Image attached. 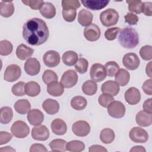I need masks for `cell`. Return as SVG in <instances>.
I'll return each mask as SVG.
<instances>
[{
	"label": "cell",
	"instance_id": "f6af8a7d",
	"mask_svg": "<svg viewBox=\"0 0 152 152\" xmlns=\"http://www.w3.org/2000/svg\"><path fill=\"white\" fill-rule=\"evenodd\" d=\"M140 55L141 58L145 61H150L152 59V46L145 45L140 50Z\"/></svg>",
	"mask_w": 152,
	"mask_h": 152
},
{
	"label": "cell",
	"instance_id": "6f0895ef",
	"mask_svg": "<svg viewBox=\"0 0 152 152\" xmlns=\"http://www.w3.org/2000/svg\"><path fill=\"white\" fill-rule=\"evenodd\" d=\"M88 151L90 152H107V150L102 145H93L89 147Z\"/></svg>",
	"mask_w": 152,
	"mask_h": 152
},
{
	"label": "cell",
	"instance_id": "3957f363",
	"mask_svg": "<svg viewBox=\"0 0 152 152\" xmlns=\"http://www.w3.org/2000/svg\"><path fill=\"white\" fill-rule=\"evenodd\" d=\"M119 19L118 12L113 8H109L102 11L100 14V20L103 26L110 27L115 25Z\"/></svg>",
	"mask_w": 152,
	"mask_h": 152
},
{
	"label": "cell",
	"instance_id": "9f6ffc18",
	"mask_svg": "<svg viewBox=\"0 0 152 152\" xmlns=\"http://www.w3.org/2000/svg\"><path fill=\"white\" fill-rule=\"evenodd\" d=\"M151 103H152V99L150 98L147 99L143 103V109L145 112L152 113V110H151Z\"/></svg>",
	"mask_w": 152,
	"mask_h": 152
},
{
	"label": "cell",
	"instance_id": "f35d334b",
	"mask_svg": "<svg viewBox=\"0 0 152 152\" xmlns=\"http://www.w3.org/2000/svg\"><path fill=\"white\" fill-rule=\"evenodd\" d=\"M58 77L57 74L52 70L46 69L44 71L42 75V80L46 84H49L51 83L57 81Z\"/></svg>",
	"mask_w": 152,
	"mask_h": 152
},
{
	"label": "cell",
	"instance_id": "2e32d148",
	"mask_svg": "<svg viewBox=\"0 0 152 152\" xmlns=\"http://www.w3.org/2000/svg\"><path fill=\"white\" fill-rule=\"evenodd\" d=\"M125 99L129 104H137L141 100V93L139 90L135 87L129 88L125 93Z\"/></svg>",
	"mask_w": 152,
	"mask_h": 152
},
{
	"label": "cell",
	"instance_id": "d590c367",
	"mask_svg": "<svg viewBox=\"0 0 152 152\" xmlns=\"http://www.w3.org/2000/svg\"><path fill=\"white\" fill-rule=\"evenodd\" d=\"M66 141L62 139H55L51 141L49 144L53 151H65L66 150Z\"/></svg>",
	"mask_w": 152,
	"mask_h": 152
},
{
	"label": "cell",
	"instance_id": "52a82bcc",
	"mask_svg": "<svg viewBox=\"0 0 152 152\" xmlns=\"http://www.w3.org/2000/svg\"><path fill=\"white\" fill-rule=\"evenodd\" d=\"M109 115L114 118H121L125 115V106L120 101H113L107 106Z\"/></svg>",
	"mask_w": 152,
	"mask_h": 152
},
{
	"label": "cell",
	"instance_id": "db71d44e",
	"mask_svg": "<svg viewBox=\"0 0 152 152\" xmlns=\"http://www.w3.org/2000/svg\"><path fill=\"white\" fill-rule=\"evenodd\" d=\"M151 85H152V80L151 79H149V80L145 81L142 84V88L144 92L147 95L151 96L152 94Z\"/></svg>",
	"mask_w": 152,
	"mask_h": 152
},
{
	"label": "cell",
	"instance_id": "603a6c76",
	"mask_svg": "<svg viewBox=\"0 0 152 152\" xmlns=\"http://www.w3.org/2000/svg\"><path fill=\"white\" fill-rule=\"evenodd\" d=\"M34 49L27 46L24 44H20L16 49L17 57L20 60H26L32 56Z\"/></svg>",
	"mask_w": 152,
	"mask_h": 152
},
{
	"label": "cell",
	"instance_id": "94428289",
	"mask_svg": "<svg viewBox=\"0 0 152 152\" xmlns=\"http://www.w3.org/2000/svg\"><path fill=\"white\" fill-rule=\"evenodd\" d=\"M1 152H5V151H15V150L12 148L10 146H6L4 147H1L0 148Z\"/></svg>",
	"mask_w": 152,
	"mask_h": 152
},
{
	"label": "cell",
	"instance_id": "74e56055",
	"mask_svg": "<svg viewBox=\"0 0 152 152\" xmlns=\"http://www.w3.org/2000/svg\"><path fill=\"white\" fill-rule=\"evenodd\" d=\"M126 2L128 4V10L131 13L140 14L142 12V2L140 0H126Z\"/></svg>",
	"mask_w": 152,
	"mask_h": 152
},
{
	"label": "cell",
	"instance_id": "8992f818",
	"mask_svg": "<svg viewBox=\"0 0 152 152\" xmlns=\"http://www.w3.org/2000/svg\"><path fill=\"white\" fill-rule=\"evenodd\" d=\"M129 137L132 141L136 143H144L148 139L147 132L145 129L137 126L134 127L130 130Z\"/></svg>",
	"mask_w": 152,
	"mask_h": 152
},
{
	"label": "cell",
	"instance_id": "91938a15",
	"mask_svg": "<svg viewBox=\"0 0 152 152\" xmlns=\"http://www.w3.org/2000/svg\"><path fill=\"white\" fill-rule=\"evenodd\" d=\"M145 71H146V74L147 75L151 78V62H149L148 64L146 66V68H145Z\"/></svg>",
	"mask_w": 152,
	"mask_h": 152
},
{
	"label": "cell",
	"instance_id": "f546056e",
	"mask_svg": "<svg viewBox=\"0 0 152 152\" xmlns=\"http://www.w3.org/2000/svg\"><path fill=\"white\" fill-rule=\"evenodd\" d=\"M40 85L35 81H29L26 84V94L30 97H36L40 92Z\"/></svg>",
	"mask_w": 152,
	"mask_h": 152
},
{
	"label": "cell",
	"instance_id": "4dcf8cb0",
	"mask_svg": "<svg viewBox=\"0 0 152 152\" xmlns=\"http://www.w3.org/2000/svg\"><path fill=\"white\" fill-rule=\"evenodd\" d=\"M62 59L63 63L66 66H72L78 61V55L73 50H68L64 53Z\"/></svg>",
	"mask_w": 152,
	"mask_h": 152
},
{
	"label": "cell",
	"instance_id": "4fadbf2b",
	"mask_svg": "<svg viewBox=\"0 0 152 152\" xmlns=\"http://www.w3.org/2000/svg\"><path fill=\"white\" fill-rule=\"evenodd\" d=\"M101 31L99 26L95 24H91L86 26L84 30V36L90 42L97 40L100 36Z\"/></svg>",
	"mask_w": 152,
	"mask_h": 152
},
{
	"label": "cell",
	"instance_id": "ac0fdd59",
	"mask_svg": "<svg viewBox=\"0 0 152 152\" xmlns=\"http://www.w3.org/2000/svg\"><path fill=\"white\" fill-rule=\"evenodd\" d=\"M119 84L113 80L104 82L101 87V90L103 93L109 94L112 96H116L119 91Z\"/></svg>",
	"mask_w": 152,
	"mask_h": 152
},
{
	"label": "cell",
	"instance_id": "d4e9b609",
	"mask_svg": "<svg viewBox=\"0 0 152 152\" xmlns=\"http://www.w3.org/2000/svg\"><path fill=\"white\" fill-rule=\"evenodd\" d=\"M40 14L46 18L50 19L53 18L56 14V9L55 6L50 2H44L39 10Z\"/></svg>",
	"mask_w": 152,
	"mask_h": 152
},
{
	"label": "cell",
	"instance_id": "816d5d0a",
	"mask_svg": "<svg viewBox=\"0 0 152 152\" xmlns=\"http://www.w3.org/2000/svg\"><path fill=\"white\" fill-rule=\"evenodd\" d=\"M12 138L11 134L6 131L0 132V145H4L8 142Z\"/></svg>",
	"mask_w": 152,
	"mask_h": 152
},
{
	"label": "cell",
	"instance_id": "4316f807",
	"mask_svg": "<svg viewBox=\"0 0 152 152\" xmlns=\"http://www.w3.org/2000/svg\"><path fill=\"white\" fill-rule=\"evenodd\" d=\"M64 91V86L58 81L51 83L47 86V92L53 97L61 96Z\"/></svg>",
	"mask_w": 152,
	"mask_h": 152
},
{
	"label": "cell",
	"instance_id": "83f0119b",
	"mask_svg": "<svg viewBox=\"0 0 152 152\" xmlns=\"http://www.w3.org/2000/svg\"><path fill=\"white\" fill-rule=\"evenodd\" d=\"M15 110L21 115H25L31 109L30 103L27 99H20L17 100L14 105Z\"/></svg>",
	"mask_w": 152,
	"mask_h": 152
},
{
	"label": "cell",
	"instance_id": "bcb514c9",
	"mask_svg": "<svg viewBox=\"0 0 152 152\" xmlns=\"http://www.w3.org/2000/svg\"><path fill=\"white\" fill-rule=\"evenodd\" d=\"M114 101V98L112 96L103 93L98 98V102L100 106L104 107H107V106Z\"/></svg>",
	"mask_w": 152,
	"mask_h": 152
},
{
	"label": "cell",
	"instance_id": "277c9868",
	"mask_svg": "<svg viewBox=\"0 0 152 152\" xmlns=\"http://www.w3.org/2000/svg\"><path fill=\"white\" fill-rule=\"evenodd\" d=\"M11 131L15 137L24 138L28 135L30 128L26 122L19 120L13 123L11 127Z\"/></svg>",
	"mask_w": 152,
	"mask_h": 152
},
{
	"label": "cell",
	"instance_id": "f907efd6",
	"mask_svg": "<svg viewBox=\"0 0 152 152\" xmlns=\"http://www.w3.org/2000/svg\"><path fill=\"white\" fill-rule=\"evenodd\" d=\"M125 21L129 25H136L138 21V17L136 14L128 12L124 17Z\"/></svg>",
	"mask_w": 152,
	"mask_h": 152
},
{
	"label": "cell",
	"instance_id": "e0dca14e",
	"mask_svg": "<svg viewBox=\"0 0 152 152\" xmlns=\"http://www.w3.org/2000/svg\"><path fill=\"white\" fill-rule=\"evenodd\" d=\"M28 122L34 126L40 125L44 120L43 113L39 109H34L30 110L27 116Z\"/></svg>",
	"mask_w": 152,
	"mask_h": 152
},
{
	"label": "cell",
	"instance_id": "8fae6325",
	"mask_svg": "<svg viewBox=\"0 0 152 152\" xmlns=\"http://www.w3.org/2000/svg\"><path fill=\"white\" fill-rule=\"evenodd\" d=\"M44 64L50 68L55 67L59 65L61 57L58 52L55 50H48L44 54L43 56Z\"/></svg>",
	"mask_w": 152,
	"mask_h": 152
},
{
	"label": "cell",
	"instance_id": "8d00e7d4",
	"mask_svg": "<svg viewBox=\"0 0 152 152\" xmlns=\"http://www.w3.org/2000/svg\"><path fill=\"white\" fill-rule=\"evenodd\" d=\"M84 148L85 145L84 142L79 140H72L66 145V150L72 152L82 151Z\"/></svg>",
	"mask_w": 152,
	"mask_h": 152
},
{
	"label": "cell",
	"instance_id": "9c48e42d",
	"mask_svg": "<svg viewBox=\"0 0 152 152\" xmlns=\"http://www.w3.org/2000/svg\"><path fill=\"white\" fill-rule=\"evenodd\" d=\"M21 69L20 67L15 64L8 65L4 74V78L8 82H14L17 81L21 76Z\"/></svg>",
	"mask_w": 152,
	"mask_h": 152
},
{
	"label": "cell",
	"instance_id": "d6a6232c",
	"mask_svg": "<svg viewBox=\"0 0 152 152\" xmlns=\"http://www.w3.org/2000/svg\"><path fill=\"white\" fill-rule=\"evenodd\" d=\"M71 106L76 110H83L87 104V102L86 98L83 96H77L74 97L70 102Z\"/></svg>",
	"mask_w": 152,
	"mask_h": 152
},
{
	"label": "cell",
	"instance_id": "30bf717a",
	"mask_svg": "<svg viewBox=\"0 0 152 152\" xmlns=\"http://www.w3.org/2000/svg\"><path fill=\"white\" fill-rule=\"evenodd\" d=\"M140 61L135 53H128L125 54L122 58V64L124 66L129 70H135L140 65Z\"/></svg>",
	"mask_w": 152,
	"mask_h": 152
},
{
	"label": "cell",
	"instance_id": "7c38bea8",
	"mask_svg": "<svg viewBox=\"0 0 152 152\" xmlns=\"http://www.w3.org/2000/svg\"><path fill=\"white\" fill-rule=\"evenodd\" d=\"M72 131L78 137H86L90 133V126L85 121H78L73 124Z\"/></svg>",
	"mask_w": 152,
	"mask_h": 152
},
{
	"label": "cell",
	"instance_id": "44dd1931",
	"mask_svg": "<svg viewBox=\"0 0 152 152\" xmlns=\"http://www.w3.org/2000/svg\"><path fill=\"white\" fill-rule=\"evenodd\" d=\"M135 121L137 124L141 126H150L152 124V113H147L144 110H141L137 113Z\"/></svg>",
	"mask_w": 152,
	"mask_h": 152
},
{
	"label": "cell",
	"instance_id": "b9f144b4",
	"mask_svg": "<svg viewBox=\"0 0 152 152\" xmlns=\"http://www.w3.org/2000/svg\"><path fill=\"white\" fill-rule=\"evenodd\" d=\"M88 62L87 60L84 58H80L75 64V69L80 74L85 73L88 69Z\"/></svg>",
	"mask_w": 152,
	"mask_h": 152
},
{
	"label": "cell",
	"instance_id": "680465c9",
	"mask_svg": "<svg viewBox=\"0 0 152 152\" xmlns=\"http://www.w3.org/2000/svg\"><path fill=\"white\" fill-rule=\"evenodd\" d=\"M132 151H140V152H145L146 150L144 148V147L141 146V145H137V146H134L133 147L131 150L130 152Z\"/></svg>",
	"mask_w": 152,
	"mask_h": 152
},
{
	"label": "cell",
	"instance_id": "1f68e13d",
	"mask_svg": "<svg viewBox=\"0 0 152 152\" xmlns=\"http://www.w3.org/2000/svg\"><path fill=\"white\" fill-rule=\"evenodd\" d=\"M13 117V112L11 107L4 106L0 109V122L3 124H7L11 122Z\"/></svg>",
	"mask_w": 152,
	"mask_h": 152
},
{
	"label": "cell",
	"instance_id": "7bdbcfd3",
	"mask_svg": "<svg viewBox=\"0 0 152 152\" xmlns=\"http://www.w3.org/2000/svg\"><path fill=\"white\" fill-rule=\"evenodd\" d=\"M26 83L20 81L14 84L11 88V91L13 94L16 96H23L26 94L25 91Z\"/></svg>",
	"mask_w": 152,
	"mask_h": 152
},
{
	"label": "cell",
	"instance_id": "60d3db41",
	"mask_svg": "<svg viewBox=\"0 0 152 152\" xmlns=\"http://www.w3.org/2000/svg\"><path fill=\"white\" fill-rule=\"evenodd\" d=\"M104 68L107 76L112 77L115 75L119 69V65L115 61H109L106 63Z\"/></svg>",
	"mask_w": 152,
	"mask_h": 152
},
{
	"label": "cell",
	"instance_id": "681fc988",
	"mask_svg": "<svg viewBox=\"0 0 152 152\" xmlns=\"http://www.w3.org/2000/svg\"><path fill=\"white\" fill-rule=\"evenodd\" d=\"M22 2L27 6H29L32 10H40L41 7L44 4V1L42 0L33 1V0H27V1H22Z\"/></svg>",
	"mask_w": 152,
	"mask_h": 152
},
{
	"label": "cell",
	"instance_id": "9a60e30c",
	"mask_svg": "<svg viewBox=\"0 0 152 152\" xmlns=\"http://www.w3.org/2000/svg\"><path fill=\"white\" fill-rule=\"evenodd\" d=\"M24 70L29 75H36L40 70V62L36 58H30L24 64Z\"/></svg>",
	"mask_w": 152,
	"mask_h": 152
},
{
	"label": "cell",
	"instance_id": "484cf974",
	"mask_svg": "<svg viewBox=\"0 0 152 152\" xmlns=\"http://www.w3.org/2000/svg\"><path fill=\"white\" fill-rule=\"evenodd\" d=\"M93 17V15L90 11L83 9L78 12V21L81 26L86 27L91 24Z\"/></svg>",
	"mask_w": 152,
	"mask_h": 152
},
{
	"label": "cell",
	"instance_id": "6da1fadb",
	"mask_svg": "<svg viewBox=\"0 0 152 152\" xmlns=\"http://www.w3.org/2000/svg\"><path fill=\"white\" fill-rule=\"evenodd\" d=\"M23 37L30 45L39 46L49 37V29L46 23L39 18L28 20L23 27Z\"/></svg>",
	"mask_w": 152,
	"mask_h": 152
},
{
	"label": "cell",
	"instance_id": "5bb4252c",
	"mask_svg": "<svg viewBox=\"0 0 152 152\" xmlns=\"http://www.w3.org/2000/svg\"><path fill=\"white\" fill-rule=\"evenodd\" d=\"M31 137L37 141H46L49 137V131L43 125H39L31 130Z\"/></svg>",
	"mask_w": 152,
	"mask_h": 152
},
{
	"label": "cell",
	"instance_id": "d6986e66",
	"mask_svg": "<svg viewBox=\"0 0 152 152\" xmlns=\"http://www.w3.org/2000/svg\"><path fill=\"white\" fill-rule=\"evenodd\" d=\"M81 2L87 8L91 10H100L106 7L109 3V1L106 0H85Z\"/></svg>",
	"mask_w": 152,
	"mask_h": 152
},
{
	"label": "cell",
	"instance_id": "f1b7e54d",
	"mask_svg": "<svg viewBox=\"0 0 152 152\" xmlns=\"http://www.w3.org/2000/svg\"><path fill=\"white\" fill-rule=\"evenodd\" d=\"M130 79V74L128 71L121 68L115 74V81L121 86H126Z\"/></svg>",
	"mask_w": 152,
	"mask_h": 152
},
{
	"label": "cell",
	"instance_id": "ba28073f",
	"mask_svg": "<svg viewBox=\"0 0 152 152\" xmlns=\"http://www.w3.org/2000/svg\"><path fill=\"white\" fill-rule=\"evenodd\" d=\"M77 81L78 75L77 72L72 69H68L63 74L60 83L64 87L69 88L74 87Z\"/></svg>",
	"mask_w": 152,
	"mask_h": 152
},
{
	"label": "cell",
	"instance_id": "e575fe53",
	"mask_svg": "<svg viewBox=\"0 0 152 152\" xmlns=\"http://www.w3.org/2000/svg\"><path fill=\"white\" fill-rule=\"evenodd\" d=\"M82 90L85 94L92 96L97 92V85L96 82L92 80H87L82 86Z\"/></svg>",
	"mask_w": 152,
	"mask_h": 152
},
{
	"label": "cell",
	"instance_id": "11a10c76",
	"mask_svg": "<svg viewBox=\"0 0 152 152\" xmlns=\"http://www.w3.org/2000/svg\"><path fill=\"white\" fill-rule=\"evenodd\" d=\"M46 152L48 150L45 146L41 144H33L31 145L30 148V152Z\"/></svg>",
	"mask_w": 152,
	"mask_h": 152
},
{
	"label": "cell",
	"instance_id": "7402d4cb",
	"mask_svg": "<svg viewBox=\"0 0 152 152\" xmlns=\"http://www.w3.org/2000/svg\"><path fill=\"white\" fill-rule=\"evenodd\" d=\"M42 107L48 114L54 115L59 111V104L56 100L48 99L43 102Z\"/></svg>",
	"mask_w": 152,
	"mask_h": 152
},
{
	"label": "cell",
	"instance_id": "ab89813d",
	"mask_svg": "<svg viewBox=\"0 0 152 152\" xmlns=\"http://www.w3.org/2000/svg\"><path fill=\"white\" fill-rule=\"evenodd\" d=\"M13 49L12 43L7 40H3L0 42V55L2 56H7L11 53Z\"/></svg>",
	"mask_w": 152,
	"mask_h": 152
},
{
	"label": "cell",
	"instance_id": "7a4b0ae2",
	"mask_svg": "<svg viewBox=\"0 0 152 152\" xmlns=\"http://www.w3.org/2000/svg\"><path fill=\"white\" fill-rule=\"evenodd\" d=\"M118 42L121 45L126 49H132L136 47L139 43V36L137 31L130 27L121 30Z\"/></svg>",
	"mask_w": 152,
	"mask_h": 152
},
{
	"label": "cell",
	"instance_id": "ee69618b",
	"mask_svg": "<svg viewBox=\"0 0 152 152\" xmlns=\"http://www.w3.org/2000/svg\"><path fill=\"white\" fill-rule=\"evenodd\" d=\"M77 15V11L74 9L67 8L63 9L62 17L65 21L67 22H72L75 20Z\"/></svg>",
	"mask_w": 152,
	"mask_h": 152
},
{
	"label": "cell",
	"instance_id": "ffe728a7",
	"mask_svg": "<svg viewBox=\"0 0 152 152\" xmlns=\"http://www.w3.org/2000/svg\"><path fill=\"white\" fill-rule=\"evenodd\" d=\"M51 129L53 133L58 135H64L67 131V126L64 121L61 119H55L50 125Z\"/></svg>",
	"mask_w": 152,
	"mask_h": 152
},
{
	"label": "cell",
	"instance_id": "c3c4849f",
	"mask_svg": "<svg viewBox=\"0 0 152 152\" xmlns=\"http://www.w3.org/2000/svg\"><path fill=\"white\" fill-rule=\"evenodd\" d=\"M120 31V28L118 27L107 28L104 32V37L108 40H113L116 38L117 34Z\"/></svg>",
	"mask_w": 152,
	"mask_h": 152
},
{
	"label": "cell",
	"instance_id": "7dc6e473",
	"mask_svg": "<svg viewBox=\"0 0 152 152\" xmlns=\"http://www.w3.org/2000/svg\"><path fill=\"white\" fill-rule=\"evenodd\" d=\"M63 9L71 8L77 10L81 6L80 2L78 0H63L61 2Z\"/></svg>",
	"mask_w": 152,
	"mask_h": 152
},
{
	"label": "cell",
	"instance_id": "836d02e7",
	"mask_svg": "<svg viewBox=\"0 0 152 152\" xmlns=\"http://www.w3.org/2000/svg\"><path fill=\"white\" fill-rule=\"evenodd\" d=\"M115 137L114 131L110 128H104L102 130L100 134V139L104 144H110L113 142Z\"/></svg>",
	"mask_w": 152,
	"mask_h": 152
},
{
	"label": "cell",
	"instance_id": "cb8c5ba5",
	"mask_svg": "<svg viewBox=\"0 0 152 152\" xmlns=\"http://www.w3.org/2000/svg\"><path fill=\"white\" fill-rule=\"evenodd\" d=\"M14 12V6L12 1H2L0 2V14L2 17L8 18Z\"/></svg>",
	"mask_w": 152,
	"mask_h": 152
},
{
	"label": "cell",
	"instance_id": "f5cc1de1",
	"mask_svg": "<svg viewBox=\"0 0 152 152\" xmlns=\"http://www.w3.org/2000/svg\"><path fill=\"white\" fill-rule=\"evenodd\" d=\"M142 12L145 15L151 16L152 15V3L151 2H142Z\"/></svg>",
	"mask_w": 152,
	"mask_h": 152
},
{
	"label": "cell",
	"instance_id": "5b68a950",
	"mask_svg": "<svg viewBox=\"0 0 152 152\" xmlns=\"http://www.w3.org/2000/svg\"><path fill=\"white\" fill-rule=\"evenodd\" d=\"M106 71L104 66L99 63L92 65L90 70V75L91 80L94 82H100L103 81L106 77Z\"/></svg>",
	"mask_w": 152,
	"mask_h": 152
}]
</instances>
